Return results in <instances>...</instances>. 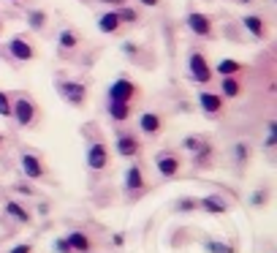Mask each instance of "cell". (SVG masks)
Segmentation results:
<instances>
[{"label":"cell","instance_id":"cell-1","mask_svg":"<svg viewBox=\"0 0 277 253\" xmlns=\"http://www.w3.org/2000/svg\"><path fill=\"white\" fill-rule=\"evenodd\" d=\"M11 120L16 123V128L33 131L41 123V106L27 93H16V95H11Z\"/></svg>","mask_w":277,"mask_h":253},{"label":"cell","instance_id":"cell-2","mask_svg":"<svg viewBox=\"0 0 277 253\" xmlns=\"http://www.w3.org/2000/svg\"><path fill=\"white\" fill-rule=\"evenodd\" d=\"M55 93L60 95L68 106L73 109H84L90 101V90L82 79H68V77H57L55 79Z\"/></svg>","mask_w":277,"mask_h":253},{"label":"cell","instance_id":"cell-3","mask_svg":"<svg viewBox=\"0 0 277 253\" xmlns=\"http://www.w3.org/2000/svg\"><path fill=\"white\" fill-rule=\"evenodd\" d=\"M182 147L190 153V161H193L199 169H207V166H212V161H215V147H212V142L207 139V136H185Z\"/></svg>","mask_w":277,"mask_h":253},{"label":"cell","instance_id":"cell-4","mask_svg":"<svg viewBox=\"0 0 277 253\" xmlns=\"http://www.w3.org/2000/svg\"><path fill=\"white\" fill-rule=\"evenodd\" d=\"M19 169H22V174H25V180H30V182H38V180H46V177H49V166H46V161L38 153H33L30 147H22Z\"/></svg>","mask_w":277,"mask_h":253},{"label":"cell","instance_id":"cell-5","mask_svg":"<svg viewBox=\"0 0 277 253\" xmlns=\"http://www.w3.org/2000/svg\"><path fill=\"white\" fill-rule=\"evenodd\" d=\"M147 191H149V182H147V174H144V166L141 164H131L128 169H125L123 193L131 199V202H136V199H141Z\"/></svg>","mask_w":277,"mask_h":253},{"label":"cell","instance_id":"cell-6","mask_svg":"<svg viewBox=\"0 0 277 253\" xmlns=\"http://www.w3.org/2000/svg\"><path fill=\"white\" fill-rule=\"evenodd\" d=\"M188 79L193 84H209L212 82V66L207 60V55L201 49H190L188 55Z\"/></svg>","mask_w":277,"mask_h":253},{"label":"cell","instance_id":"cell-7","mask_svg":"<svg viewBox=\"0 0 277 253\" xmlns=\"http://www.w3.org/2000/svg\"><path fill=\"white\" fill-rule=\"evenodd\" d=\"M5 49H8L11 60H16V63H33L38 57L36 44H33L30 36H25V33H16V36H11L8 44H5Z\"/></svg>","mask_w":277,"mask_h":253},{"label":"cell","instance_id":"cell-8","mask_svg":"<svg viewBox=\"0 0 277 253\" xmlns=\"http://www.w3.org/2000/svg\"><path fill=\"white\" fill-rule=\"evenodd\" d=\"M84 161H87V169L90 171H106L109 166H112V150H109V145L103 139H95L87 145V155H84Z\"/></svg>","mask_w":277,"mask_h":253},{"label":"cell","instance_id":"cell-9","mask_svg":"<svg viewBox=\"0 0 277 253\" xmlns=\"http://www.w3.org/2000/svg\"><path fill=\"white\" fill-rule=\"evenodd\" d=\"M152 164L160 177H177L182 171V155L177 150H158Z\"/></svg>","mask_w":277,"mask_h":253},{"label":"cell","instance_id":"cell-10","mask_svg":"<svg viewBox=\"0 0 277 253\" xmlns=\"http://www.w3.org/2000/svg\"><path fill=\"white\" fill-rule=\"evenodd\" d=\"M138 84L134 82V79H128V77H117L112 84H109V101H128V103H134L138 98Z\"/></svg>","mask_w":277,"mask_h":253},{"label":"cell","instance_id":"cell-11","mask_svg":"<svg viewBox=\"0 0 277 253\" xmlns=\"http://www.w3.org/2000/svg\"><path fill=\"white\" fill-rule=\"evenodd\" d=\"M185 25H188V30L199 38H215V22H212V16L204 14V11H190Z\"/></svg>","mask_w":277,"mask_h":253},{"label":"cell","instance_id":"cell-12","mask_svg":"<svg viewBox=\"0 0 277 253\" xmlns=\"http://www.w3.org/2000/svg\"><path fill=\"white\" fill-rule=\"evenodd\" d=\"M138 131H141L147 139H155V136H160L166 131V114L160 112H141L138 114Z\"/></svg>","mask_w":277,"mask_h":253},{"label":"cell","instance_id":"cell-13","mask_svg":"<svg viewBox=\"0 0 277 253\" xmlns=\"http://www.w3.org/2000/svg\"><path fill=\"white\" fill-rule=\"evenodd\" d=\"M84 38L79 30H73V27H63L60 33H57V55L60 57H71L76 49H82Z\"/></svg>","mask_w":277,"mask_h":253},{"label":"cell","instance_id":"cell-14","mask_svg":"<svg viewBox=\"0 0 277 253\" xmlns=\"http://www.w3.org/2000/svg\"><path fill=\"white\" fill-rule=\"evenodd\" d=\"M199 106L209 120H217L223 112H226V98H223L220 93H212V90H201L199 93Z\"/></svg>","mask_w":277,"mask_h":253},{"label":"cell","instance_id":"cell-15","mask_svg":"<svg viewBox=\"0 0 277 253\" xmlns=\"http://www.w3.org/2000/svg\"><path fill=\"white\" fill-rule=\"evenodd\" d=\"M114 150H117L120 158H136L141 153V139L131 131H120L117 139H114Z\"/></svg>","mask_w":277,"mask_h":253},{"label":"cell","instance_id":"cell-16","mask_svg":"<svg viewBox=\"0 0 277 253\" xmlns=\"http://www.w3.org/2000/svg\"><path fill=\"white\" fill-rule=\"evenodd\" d=\"M106 117L112 120L114 125H125L131 117H134V103H128V101H109L106 103Z\"/></svg>","mask_w":277,"mask_h":253},{"label":"cell","instance_id":"cell-17","mask_svg":"<svg viewBox=\"0 0 277 253\" xmlns=\"http://www.w3.org/2000/svg\"><path fill=\"white\" fill-rule=\"evenodd\" d=\"M199 210L204 212V215H226L228 202L220 196V193H207V196L199 199Z\"/></svg>","mask_w":277,"mask_h":253},{"label":"cell","instance_id":"cell-18","mask_svg":"<svg viewBox=\"0 0 277 253\" xmlns=\"http://www.w3.org/2000/svg\"><path fill=\"white\" fill-rule=\"evenodd\" d=\"M242 25H245V30L250 33L256 41H267V36H269V25H267V19H264V16H258V14H247V16H242Z\"/></svg>","mask_w":277,"mask_h":253},{"label":"cell","instance_id":"cell-19","mask_svg":"<svg viewBox=\"0 0 277 253\" xmlns=\"http://www.w3.org/2000/svg\"><path fill=\"white\" fill-rule=\"evenodd\" d=\"M123 27H125V25L120 22L117 11H103V14L98 16V30H101L103 36H117Z\"/></svg>","mask_w":277,"mask_h":253},{"label":"cell","instance_id":"cell-20","mask_svg":"<svg viewBox=\"0 0 277 253\" xmlns=\"http://www.w3.org/2000/svg\"><path fill=\"white\" fill-rule=\"evenodd\" d=\"M3 212H5V215H8V218H11V221H16V223H19V226H27V223L33 221L30 210H27V207H22L19 202H14V199H11V202H5Z\"/></svg>","mask_w":277,"mask_h":253},{"label":"cell","instance_id":"cell-21","mask_svg":"<svg viewBox=\"0 0 277 253\" xmlns=\"http://www.w3.org/2000/svg\"><path fill=\"white\" fill-rule=\"evenodd\" d=\"M242 90H245V84H242L239 74H234V77H223V79H220V95H223V98H239Z\"/></svg>","mask_w":277,"mask_h":253},{"label":"cell","instance_id":"cell-22","mask_svg":"<svg viewBox=\"0 0 277 253\" xmlns=\"http://www.w3.org/2000/svg\"><path fill=\"white\" fill-rule=\"evenodd\" d=\"M66 240H68V245H71V251L73 253H87L92 248V240H90V234L87 232H68L66 234Z\"/></svg>","mask_w":277,"mask_h":253},{"label":"cell","instance_id":"cell-23","mask_svg":"<svg viewBox=\"0 0 277 253\" xmlns=\"http://www.w3.org/2000/svg\"><path fill=\"white\" fill-rule=\"evenodd\" d=\"M25 19H27V27L30 30H46V25H49V14H46L44 8H27V14H25Z\"/></svg>","mask_w":277,"mask_h":253},{"label":"cell","instance_id":"cell-24","mask_svg":"<svg viewBox=\"0 0 277 253\" xmlns=\"http://www.w3.org/2000/svg\"><path fill=\"white\" fill-rule=\"evenodd\" d=\"M250 158H253V147L247 145V142H236V145L231 147V161H234L236 166H247Z\"/></svg>","mask_w":277,"mask_h":253},{"label":"cell","instance_id":"cell-25","mask_svg":"<svg viewBox=\"0 0 277 253\" xmlns=\"http://www.w3.org/2000/svg\"><path fill=\"white\" fill-rule=\"evenodd\" d=\"M215 71L220 74V77H234V74H242V71H245V63L226 57V60H220V63L215 66Z\"/></svg>","mask_w":277,"mask_h":253},{"label":"cell","instance_id":"cell-26","mask_svg":"<svg viewBox=\"0 0 277 253\" xmlns=\"http://www.w3.org/2000/svg\"><path fill=\"white\" fill-rule=\"evenodd\" d=\"M117 11V16H120V22H123V25H136L138 19H141V14H138L136 8H131V5H120V8H114Z\"/></svg>","mask_w":277,"mask_h":253},{"label":"cell","instance_id":"cell-27","mask_svg":"<svg viewBox=\"0 0 277 253\" xmlns=\"http://www.w3.org/2000/svg\"><path fill=\"white\" fill-rule=\"evenodd\" d=\"M180 215H190V212H199V199H193V196H182L180 202H177L174 207Z\"/></svg>","mask_w":277,"mask_h":253},{"label":"cell","instance_id":"cell-28","mask_svg":"<svg viewBox=\"0 0 277 253\" xmlns=\"http://www.w3.org/2000/svg\"><path fill=\"white\" fill-rule=\"evenodd\" d=\"M0 117H11V93L0 90Z\"/></svg>","mask_w":277,"mask_h":253},{"label":"cell","instance_id":"cell-29","mask_svg":"<svg viewBox=\"0 0 277 253\" xmlns=\"http://www.w3.org/2000/svg\"><path fill=\"white\" fill-rule=\"evenodd\" d=\"M52 251H55V253H73L66 237H55V240H52Z\"/></svg>","mask_w":277,"mask_h":253},{"label":"cell","instance_id":"cell-30","mask_svg":"<svg viewBox=\"0 0 277 253\" xmlns=\"http://www.w3.org/2000/svg\"><path fill=\"white\" fill-rule=\"evenodd\" d=\"M16 193H22V196H36V188L33 185H25V182H19V185H14Z\"/></svg>","mask_w":277,"mask_h":253},{"label":"cell","instance_id":"cell-31","mask_svg":"<svg viewBox=\"0 0 277 253\" xmlns=\"http://www.w3.org/2000/svg\"><path fill=\"white\" fill-rule=\"evenodd\" d=\"M8 253H33V243H19V245H14Z\"/></svg>","mask_w":277,"mask_h":253},{"label":"cell","instance_id":"cell-32","mask_svg":"<svg viewBox=\"0 0 277 253\" xmlns=\"http://www.w3.org/2000/svg\"><path fill=\"white\" fill-rule=\"evenodd\" d=\"M141 5H147V8H158L160 5V0H138Z\"/></svg>","mask_w":277,"mask_h":253},{"label":"cell","instance_id":"cell-33","mask_svg":"<svg viewBox=\"0 0 277 253\" xmlns=\"http://www.w3.org/2000/svg\"><path fill=\"white\" fill-rule=\"evenodd\" d=\"M3 33H5V22L0 19V36H3Z\"/></svg>","mask_w":277,"mask_h":253},{"label":"cell","instance_id":"cell-34","mask_svg":"<svg viewBox=\"0 0 277 253\" xmlns=\"http://www.w3.org/2000/svg\"><path fill=\"white\" fill-rule=\"evenodd\" d=\"M3 145H5V136H3V134H0V150H3Z\"/></svg>","mask_w":277,"mask_h":253},{"label":"cell","instance_id":"cell-35","mask_svg":"<svg viewBox=\"0 0 277 253\" xmlns=\"http://www.w3.org/2000/svg\"><path fill=\"white\" fill-rule=\"evenodd\" d=\"M236 3H253V0H236Z\"/></svg>","mask_w":277,"mask_h":253},{"label":"cell","instance_id":"cell-36","mask_svg":"<svg viewBox=\"0 0 277 253\" xmlns=\"http://www.w3.org/2000/svg\"><path fill=\"white\" fill-rule=\"evenodd\" d=\"M11 3H27V0H11Z\"/></svg>","mask_w":277,"mask_h":253}]
</instances>
